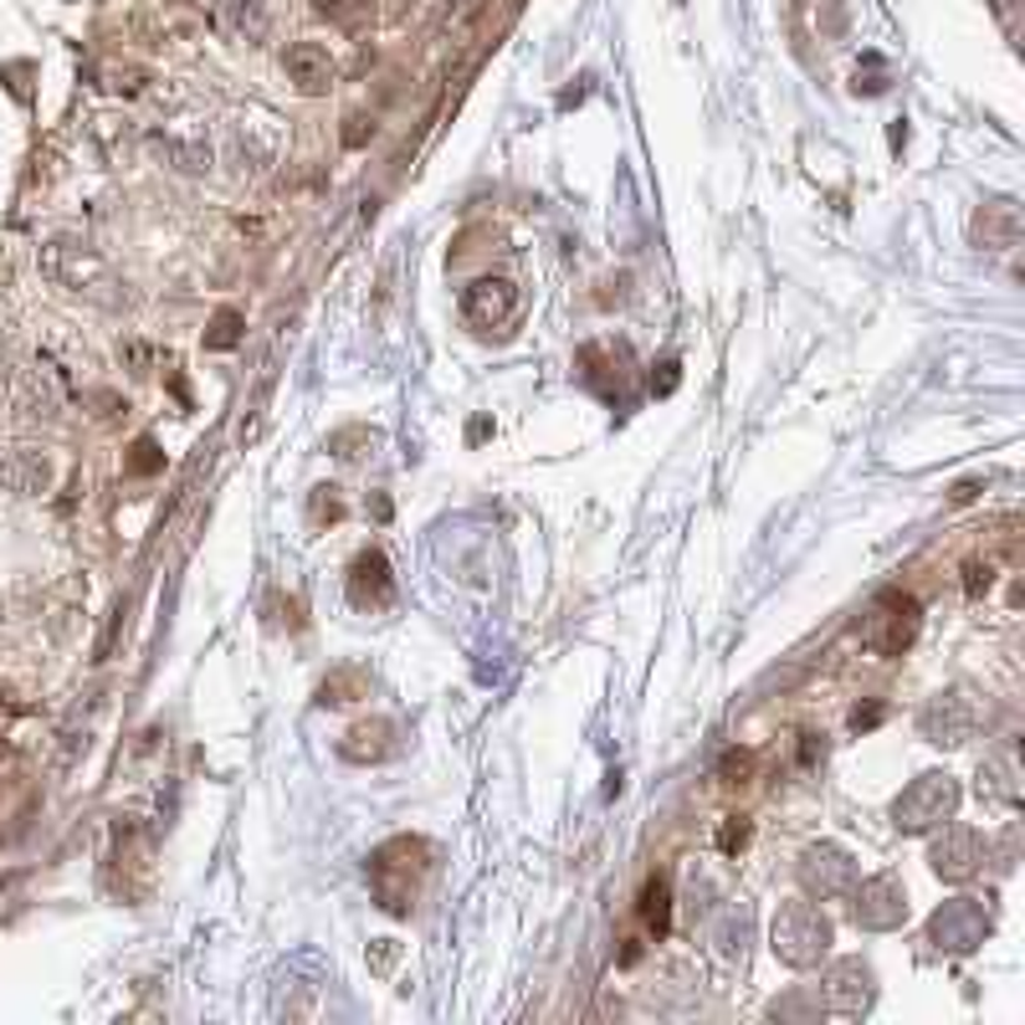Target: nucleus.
Wrapping results in <instances>:
<instances>
[{"mask_svg":"<svg viewBox=\"0 0 1025 1025\" xmlns=\"http://www.w3.org/2000/svg\"><path fill=\"white\" fill-rule=\"evenodd\" d=\"M770 944L789 969H816L831 954V944H836V929H831V918L820 913L816 902H785L774 913Z\"/></svg>","mask_w":1025,"mask_h":1025,"instance_id":"f257e3e1","label":"nucleus"},{"mask_svg":"<svg viewBox=\"0 0 1025 1025\" xmlns=\"http://www.w3.org/2000/svg\"><path fill=\"white\" fill-rule=\"evenodd\" d=\"M954 810H959V779H954V774H944V770L918 774L913 785L892 800V820H898V831H933V825L954 820Z\"/></svg>","mask_w":1025,"mask_h":1025,"instance_id":"f03ea898","label":"nucleus"},{"mask_svg":"<svg viewBox=\"0 0 1025 1025\" xmlns=\"http://www.w3.org/2000/svg\"><path fill=\"white\" fill-rule=\"evenodd\" d=\"M42 272H47L57 287H67V293H88V298L98 303H113L118 293V277L109 272V262L98 252H88V247H72V241H52L47 252H42Z\"/></svg>","mask_w":1025,"mask_h":1025,"instance_id":"7ed1b4c3","label":"nucleus"},{"mask_svg":"<svg viewBox=\"0 0 1025 1025\" xmlns=\"http://www.w3.org/2000/svg\"><path fill=\"white\" fill-rule=\"evenodd\" d=\"M918 626H923L918 600L902 595V590H882L877 605L867 611V620H862V641H867L872 651H882V657H898V651L913 647Z\"/></svg>","mask_w":1025,"mask_h":1025,"instance_id":"20e7f679","label":"nucleus"},{"mask_svg":"<svg viewBox=\"0 0 1025 1025\" xmlns=\"http://www.w3.org/2000/svg\"><path fill=\"white\" fill-rule=\"evenodd\" d=\"M979 724H984V708H979L964 687H948V693L929 697L923 713H918V733H923L929 743H944V749L969 743L979 733Z\"/></svg>","mask_w":1025,"mask_h":1025,"instance_id":"39448f33","label":"nucleus"},{"mask_svg":"<svg viewBox=\"0 0 1025 1025\" xmlns=\"http://www.w3.org/2000/svg\"><path fill=\"white\" fill-rule=\"evenodd\" d=\"M800 887L810 892V898L820 902H836V898H852L856 887V862L846 846H836V841H816V846H805L800 856Z\"/></svg>","mask_w":1025,"mask_h":1025,"instance_id":"423d86ee","label":"nucleus"},{"mask_svg":"<svg viewBox=\"0 0 1025 1025\" xmlns=\"http://www.w3.org/2000/svg\"><path fill=\"white\" fill-rule=\"evenodd\" d=\"M852 918H856V929H867V933L902 929V918H908V887H902L892 872L856 882L852 887Z\"/></svg>","mask_w":1025,"mask_h":1025,"instance_id":"0eeeda50","label":"nucleus"},{"mask_svg":"<svg viewBox=\"0 0 1025 1025\" xmlns=\"http://www.w3.org/2000/svg\"><path fill=\"white\" fill-rule=\"evenodd\" d=\"M984 856H990V841L979 836L975 825H944L938 836L929 841V867L944 877V882H969L979 867H984Z\"/></svg>","mask_w":1025,"mask_h":1025,"instance_id":"6e6552de","label":"nucleus"},{"mask_svg":"<svg viewBox=\"0 0 1025 1025\" xmlns=\"http://www.w3.org/2000/svg\"><path fill=\"white\" fill-rule=\"evenodd\" d=\"M984 933H990V913L979 898H954L929 918V938L944 954H969L975 944H984Z\"/></svg>","mask_w":1025,"mask_h":1025,"instance_id":"1a4fd4ad","label":"nucleus"},{"mask_svg":"<svg viewBox=\"0 0 1025 1025\" xmlns=\"http://www.w3.org/2000/svg\"><path fill=\"white\" fill-rule=\"evenodd\" d=\"M872 1000H877V975L862 959H836L820 979V1005L836 1015H862L872 1010Z\"/></svg>","mask_w":1025,"mask_h":1025,"instance_id":"9d476101","label":"nucleus"},{"mask_svg":"<svg viewBox=\"0 0 1025 1025\" xmlns=\"http://www.w3.org/2000/svg\"><path fill=\"white\" fill-rule=\"evenodd\" d=\"M519 314V287L508 277H477L462 298V318L477 323V329H503L508 318Z\"/></svg>","mask_w":1025,"mask_h":1025,"instance_id":"9b49d317","label":"nucleus"},{"mask_svg":"<svg viewBox=\"0 0 1025 1025\" xmlns=\"http://www.w3.org/2000/svg\"><path fill=\"white\" fill-rule=\"evenodd\" d=\"M349 600H354L360 611H385V605L395 600L390 559H385L379 549L354 554V565H349Z\"/></svg>","mask_w":1025,"mask_h":1025,"instance_id":"f8f14e48","label":"nucleus"},{"mask_svg":"<svg viewBox=\"0 0 1025 1025\" xmlns=\"http://www.w3.org/2000/svg\"><path fill=\"white\" fill-rule=\"evenodd\" d=\"M283 72H287V82H293L298 93H308V98L329 93L333 78H339V67H333L329 47H318V42H293V47H287V57H283Z\"/></svg>","mask_w":1025,"mask_h":1025,"instance_id":"ddd939ff","label":"nucleus"},{"mask_svg":"<svg viewBox=\"0 0 1025 1025\" xmlns=\"http://www.w3.org/2000/svg\"><path fill=\"white\" fill-rule=\"evenodd\" d=\"M369 882H375V898L385 902V913H410V898H415V867L395 862V841L369 862Z\"/></svg>","mask_w":1025,"mask_h":1025,"instance_id":"4468645a","label":"nucleus"},{"mask_svg":"<svg viewBox=\"0 0 1025 1025\" xmlns=\"http://www.w3.org/2000/svg\"><path fill=\"white\" fill-rule=\"evenodd\" d=\"M0 482L11 492H21V498H36V492H47V482H52V462L42 457L36 446H16V452L0 457Z\"/></svg>","mask_w":1025,"mask_h":1025,"instance_id":"2eb2a0df","label":"nucleus"},{"mask_svg":"<svg viewBox=\"0 0 1025 1025\" xmlns=\"http://www.w3.org/2000/svg\"><path fill=\"white\" fill-rule=\"evenodd\" d=\"M216 16H221V32L231 36V42H247V47L267 42V32H272V16H267L262 0H221Z\"/></svg>","mask_w":1025,"mask_h":1025,"instance_id":"dca6fc26","label":"nucleus"},{"mask_svg":"<svg viewBox=\"0 0 1025 1025\" xmlns=\"http://www.w3.org/2000/svg\"><path fill=\"white\" fill-rule=\"evenodd\" d=\"M975 237L990 247V252H1005V247H1015L1021 241V210H1015V201H990L984 210H979L975 221Z\"/></svg>","mask_w":1025,"mask_h":1025,"instance_id":"f3484780","label":"nucleus"},{"mask_svg":"<svg viewBox=\"0 0 1025 1025\" xmlns=\"http://www.w3.org/2000/svg\"><path fill=\"white\" fill-rule=\"evenodd\" d=\"M390 733H395V724L390 718H369V724H354L344 733V754L349 759H385L390 754Z\"/></svg>","mask_w":1025,"mask_h":1025,"instance_id":"a211bd4d","label":"nucleus"},{"mask_svg":"<svg viewBox=\"0 0 1025 1025\" xmlns=\"http://www.w3.org/2000/svg\"><path fill=\"white\" fill-rule=\"evenodd\" d=\"M979 795L994 805H1015L1021 800V785H1015V764L1010 759H984L979 764Z\"/></svg>","mask_w":1025,"mask_h":1025,"instance_id":"6ab92c4d","label":"nucleus"},{"mask_svg":"<svg viewBox=\"0 0 1025 1025\" xmlns=\"http://www.w3.org/2000/svg\"><path fill=\"white\" fill-rule=\"evenodd\" d=\"M364 693H369V677H364L360 667H339V672H329V677L318 682V703L323 708H344V703H354Z\"/></svg>","mask_w":1025,"mask_h":1025,"instance_id":"aec40b11","label":"nucleus"},{"mask_svg":"<svg viewBox=\"0 0 1025 1025\" xmlns=\"http://www.w3.org/2000/svg\"><path fill=\"white\" fill-rule=\"evenodd\" d=\"M713 944H718L724 959H743V944H749V913L728 908L724 923H718V933H713Z\"/></svg>","mask_w":1025,"mask_h":1025,"instance_id":"412c9836","label":"nucleus"},{"mask_svg":"<svg viewBox=\"0 0 1025 1025\" xmlns=\"http://www.w3.org/2000/svg\"><path fill=\"white\" fill-rule=\"evenodd\" d=\"M641 918H647L657 933H667V923H672V892H667L662 877L647 882V892H641Z\"/></svg>","mask_w":1025,"mask_h":1025,"instance_id":"4be33fe9","label":"nucleus"},{"mask_svg":"<svg viewBox=\"0 0 1025 1025\" xmlns=\"http://www.w3.org/2000/svg\"><path fill=\"white\" fill-rule=\"evenodd\" d=\"M241 344V314L237 308H221L210 318V333H205V349H237Z\"/></svg>","mask_w":1025,"mask_h":1025,"instance_id":"5701e85b","label":"nucleus"},{"mask_svg":"<svg viewBox=\"0 0 1025 1025\" xmlns=\"http://www.w3.org/2000/svg\"><path fill=\"white\" fill-rule=\"evenodd\" d=\"M354 446H379V431H369V426H349V431H333L329 436V452L339 462H354L360 452Z\"/></svg>","mask_w":1025,"mask_h":1025,"instance_id":"b1692460","label":"nucleus"},{"mask_svg":"<svg viewBox=\"0 0 1025 1025\" xmlns=\"http://www.w3.org/2000/svg\"><path fill=\"white\" fill-rule=\"evenodd\" d=\"M308 513H314V523H339L344 519V498H339V488H314Z\"/></svg>","mask_w":1025,"mask_h":1025,"instance_id":"393cba45","label":"nucleus"},{"mask_svg":"<svg viewBox=\"0 0 1025 1025\" xmlns=\"http://www.w3.org/2000/svg\"><path fill=\"white\" fill-rule=\"evenodd\" d=\"M718 774H724V785H749V774H754V754H749V749H728L724 764H718Z\"/></svg>","mask_w":1025,"mask_h":1025,"instance_id":"a878e982","label":"nucleus"},{"mask_svg":"<svg viewBox=\"0 0 1025 1025\" xmlns=\"http://www.w3.org/2000/svg\"><path fill=\"white\" fill-rule=\"evenodd\" d=\"M314 5L323 11V16L339 21V26H354V21L369 11V0H314Z\"/></svg>","mask_w":1025,"mask_h":1025,"instance_id":"bb28decb","label":"nucleus"},{"mask_svg":"<svg viewBox=\"0 0 1025 1025\" xmlns=\"http://www.w3.org/2000/svg\"><path fill=\"white\" fill-rule=\"evenodd\" d=\"M159 467V452H155V442L144 436V442H134V457H128V472H155Z\"/></svg>","mask_w":1025,"mask_h":1025,"instance_id":"cd10ccee","label":"nucleus"},{"mask_svg":"<svg viewBox=\"0 0 1025 1025\" xmlns=\"http://www.w3.org/2000/svg\"><path fill=\"white\" fill-rule=\"evenodd\" d=\"M369 134H375V118H364V113H354V118H349V128H344V144H349V149H360V144L369 139Z\"/></svg>","mask_w":1025,"mask_h":1025,"instance_id":"c85d7f7f","label":"nucleus"},{"mask_svg":"<svg viewBox=\"0 0 1025 1025\" xmlns=\"http://www.w3.org/2000/svg\"><path fill=\"white\" fill-rule=\"evenodd\" d=\"M743 841H749V825H743V820H728L724 836H718V846H724V852H739Z\"/></svg>","mask_w":1025,"mask_h":1025,"instance_id":"c756f323","label":"nucleus"},{"mask_svg":"<svg viewBox=\"0 0 1025 1025\" xmlns=\"http://www.w3.org/2000/svg\"><path fill=\"white\" fill-rule=\"evenodd\" d=\"M882 718H887V708H882V703H872V708H856V713H852V728L862 733V728H877Z\"/></svg>","mask_w":1025,"mask_h":1025,"instance_id":"7c9ffc66","label":"nucleus"},{"mask_svg":"<svg viewBox=\"0 0 1025 1025\" xmlns=\"http://www.w3.org/2000/svg\"><path fill=\"white\" fill-rule=\"evenodd\" d=\"M964 574H969V580H964V584H969V595H979V590H990V574H994V569H990V565H969Z\"/></svg>","mask_w":1025,"mask_h":1025,"instance_id":"2f4dec72","label":"nucleus"},{"mask_svg":"<svg viewBox=\"0 0 1025 1025\" xmlns=\"http://www.w3.org/2000/svg\"><path fill=\"white\" fill-rule=\"evenodd\" d=\"M1010 867H1015V825L1000 836V872H1010Z\"/></svg>","mask_w":1025,"mask_h":1025,"instance_id":"473e14b6","label":"nucleus"},{"mask_svg":"<svg viewBox=\"0 0 1025 1025\" xmlns=\"http://www.w3.org/2000/svg\"><path fill=\"white\" fill-rule=\"evenodd\" d=\"M0 749H5V743H0Z\"/></svg>","mask_w":1025,"mask_h":1025,"instance_id":"72a5a7b5","label":"nucleus"}]
</instances>
